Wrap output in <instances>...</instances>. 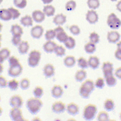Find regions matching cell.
<instances>
[{
    "instance_id": "cell-46",
    "label": "cell",
    "mask_w": 121,
    "mask_h": 121,
    "mask_svg": "<svg viewBox=\"0 0 121 121\" xmlns=\"http://www.w3.org/2000/svg\"><path fill=\"white\" fill-rule=\"evenodd\" d=\"M76 7V3L73 0L68 1L65 5V9L67 11H72Z\"/></svg>"
},
{
    "instance_id": "cell-50",
    "label": "cell",
    "mask_w": 121,
    "mask_h": 121,
    "mask_svg": "<svg viewBox=\"0 0 121 121\" xmlns=\"http://www.w3.org/2000/svg\"><path fill=\"white\" fill-rule=\"evenodd\" d=\"M8 86V81L6 78L0 76V88H5Z\"/></svg>"
},
{
    "instance_id": "cell-32",
    "label": "cell",
    "mask_w": 121,
    "mask_h": 121,
    "mask_svg": "<svg viewBox=\"0 0 121 121\" xmlns=\"http://www.w3.org/2000/svg\"><path fill=\"white\" fill-rule=\"evenodd\" d=\"M43 12L44 14L47 17L53 16L55 12V8L51 5H47L44 6L43 9Z\"/></svg>"
},
{
    "instance_id": "cell-11",
    "label": "cell",
    "mask_w": 121,
    "mask_h": 121,
    "mask_svg": "<svg viewBox=\"0 0 121 121\" xmlns=\"http://www.w3.org/2000/svg\"><path fill=\"white\" fill-rule=\"evenodd\" d=\"M52 110L55 113L60 114L65 111L66 110V106L62 102L57 101L52 104Z\"/></svg>"
},
{
    "instance_id": "cell-15",
    "label": "cell",
    "mask_w": 121,
    "mask_h": 121,
    "mask_svg": "<svg viewBox=\"0 0 121 121\" xmlns=\"http://www.w3.org/2000/svg\"><path fill=\"white\" fill-rule=\"evenodd\" d=\"M86 20L91 24L96 23L98 21V15L94 10H89L86 14Z\"/></svg>"
},
{
    "instance_id": "cell-5",
    "label": "cell",
    "mask_w": 121,
    "mask_h": 121,
    "mask_svg": "<svg viewBox=\"0 0 121 121\" xmlns=\"http://www.w3.org/2000/svg\"><path fill=\"white\" fill-rule=\"evenodd\" d=\"M41 58V53L40 51L34 50L31 51L28 55L27 59V64L32 68L37 66L40 62Z\"/></svg>"
},
{
    "instance_id": "cell-20",
    "label": "cell",
    "mask_w": 121,
    "mask_h": 121,
    "mask_svg": "<svg viewBox=\"0 0 121 121\" xmlns=\"http://www.w3.org/2000/svg\"><path fill=\"white\" fill-rule=\"evenodd\" d=\"M89 67L93 69L98 68L100 62V60L96 56H90L88 59Z\"/></svg>"
},
{
    "instance_id": "cell-33",
    "label": "cell",
    "mask_w": 121,
    "mask_h": 121,
    "mask_svg": "<svg viewBox=\"0 0 121 121\" xmlns=\"http://www.w3.org/2000/svg\"><path fill=\"white\" fill-rule=\"evenodd\" d=\"M56 56L62 57L65 55L66 54V49L64 47L61 45H57L55 47L54 52Z\"/></svg>"
},
{
    "instance_id": "cell-34",
    "label": "cell",
    "mask_w": 121,
    "mask_h": 121,
    "mask_svg": "<svg viewBox=\"0 0 121 121\" xmlns=\"http://www.w3.org/2000/svg\"><path fill=\"white\" fill-rule=\"evenodd\" d=\"M77 62L78 66L82 69H85L89 67L88 60L83 57H79L77 60Z\"/></svg>"
},
{
    "instance_id": "cell-19",
    "label": "cell",
    "mask_w": 121,
    "mask_h": 121,
    "mask_svg": "<svg viewBox=\"0 0 121 121\" xmlns=\"http://www.w3.org/2000/svg\"><path fill=\"white\" fill-rule=\"evenodd\" d=\"M63 94V89L60 85H54L52 88L51 95L52 96L58 99L62 96Z\"/></svg>"
},
{
    "instance_id": "cell-16",
    "label": "cell",
    "mask_w": 121,
    "mask_h": 121,
    "mask_svg": "<svg viewBox=\"0 0 121 121\" xmlns=\"http://www.w3.org/2000/svg\"><path fill=\"white\" fill-rule=\"evenodd\" d=\"M45 15L40 10H34L32 14V18L37 23H41L45 19Z\"/></svg>"
},
{
    "instance_id": "cell-42",
    "label": "cell",
    "mask_w": 121,
    "mask_h": 121,
    "mask_svg": "<svg viewBox=\"0 0 121 121\" xmlns=\"http://www.w3.org/2000/svg\"><path fill=\"white\" fill-rule=\"evenodd\" d=\"M21 36L22 35H12V37L11 39V43L14 46L17 47L18 46V45L22 41Z\"/></svg>"
},
{
    "instance_id": "cell-59",
    "label": "cell",
    "mask_w": 121,
    "mask_h": 121,
    "mask_svg": "<svg viewBox=\"0 0 121 121\" xmlns=\"http://www.w3.org/2000/svg\"><path fill=\"white\" fill-rule=\"evenodd\" d=\"M3 0H0V4H1V3L2 2Z\"/></svg>"
},
{
    "instance_id": "cell-47",
    "label": "cell",
    "mask_w": 121,
    "mask_h": 121,
    "mask_svg": "<svg viewBox=\"0 0 121 121\" xmlns=\"http://www.w3.org/2000/svg\"><path fill=\"white\" fill-rule=\"evenodd\" d=\"M69 30L70 32L74 35H78L80 33V29L78 26L73 25L69 26Z\"/></svg>"
},
{
    "instance_id": "cell-27",
    "label": "cell",
    "mask_w": 121,
    "mask_h": 121,
    "mask_svg": "<svg viewBox=\"0 0 121 121\" xmlns=\"http://www.w3.org/2000/svg\"><path fill=\"white\" fill-rule=\"evenodd\" d=\"M63 43L65 47L69 50H72L74 49L76 45L75 39L71 36H69Z\"/></svg>"
},
{
    "instance_id": "cell-36",
    "label": "cell",
    "mask_w": 121,
    "mask_h": 121,
    "mask_svg": "<svg viewBox=\"0 0 121 121\" xmlns=\"http://www.w3.org/2000/svg\"><path fill=\"white\" fill-rule=\"evenodd\" d=\"M97 120L99 121H107L109 120V115L107 111H102L99 112L97 115Z\"/></svg>"
},
{
    "instance_id": "cell-23",
    "label": "cell",
    "mask_w": 121,
    "mask_h": 121,
    "mask_svg": "<svg viewBox=\"0 0 121 121\" xmlns=\"http://www.w3.org/2000/svg\"><path fill=\"white\" fill-rule=\"evenodd\" d=\"M0 19L5 21H8L12 19V14L8 9H0Z\"/></svg>"
},
{
    "instance_id": "cell-48",
    "label": "cell",
    "mask_w": 121,
    "mask_h": 121,
    "mask_svg": "<svg viewBox=\"0 0 121 121\" xmlns=\"http://www.w3.org/2000/svg\"><path fill=\"white\" fill-rule=\"evenodd\" d=\"M95 87L99 89H102L105 86L104 79L102 78H98L95 82Z\"/></svg>"
},
{
    "instance_id": "cell-30",
    "label": "cell",
    "mask_w": 121,
    "mask_h": 121,
    "mask_svg": "<svg viewBox=\"0 0 121 121\" xmlns=\"http://www.w3.org/2000/svg\"><path fill=\"white\" fill-rule=\"evenodd\" d=\"M96 49L95 44L89 42L86 43L84 45V50L86 53L88 54H93L94 53Z\"/></svg>"
},
{
    "instance_id": "cell-21",
    "label": "cell",
    "mask_w": 121,
    "mask_h": 121,
    "mask_svg": "<svg viewBox=\"0 0 121 121\" xmlns=\"http://www.w3.org/2000/svg\"><path fill=\"white\" fill-rule=\"evenodd\" d=\"M29 48V44L27 41H22L17 46V50L20 54L24 55L28 52Z\"/></svg>"
},
{
    "instance_id": "cell-8",
    "label": "cell",
    "mask_w": 121,
    "mask_h": 121,
    "mask_svg": "<svg viewBox=\"0 0 121 121\" xmlns=\"http://www.w3.org/2000/svg\"><path fill=\"white\" fill-rule=\"evenodd\" d=\"M56 33V38L60 43H64L67 38L68 35L65 32L63 28L60 26H58V27L54 29Z\"/></svg>"
},
{
    "instance_id": "cell-31",
    "label": "cell",
    "mask_w": 121,
    "mask_h": 121,
    "mask_svg": "<svg viewBox=\"0 0 121 121\" xmlns=\"http://www.w3.org/2000/svg\"><path fill=\"white\" fill-rule=\"evenodd\" d=\"M10 32L12 35H22L24 33L23 28L18 24H14L11 26Z\"/></svg>"
},
{
    "instance_id": "cell-40",
    "label": "cell",
    "mask_w": 121,
    "mask_h": 121,
    "mask_svg": "<svg viewBox=\"0 0 121 121\" xmlns=\"http://www.w3.org/2000/svg\"><path fill=\"white\" fill-rule=\"evenodd\" d=\"M89 39L90 42L96 44L100 41V36L97 33L93 32L90 34L89 36Z\"/></svg>"
},
{
    "instance_id": "cell-52",
    "label": "cell",
    "mask_w": 121,
    "mask_h": 121,
    "mask_svg": "<svg viewBox=\"0 0 121 121\" xmlns=\"http://www.w3.org/2000/svg\"><path fill=\"white\" fill-rule=\"evenodd\" d=\"M116 8L118 10L121 12V0L119 1L116 4Z\"/></svg>"
},
{
    "instance_id": "cell-41",
    "label": "cell",
    "mask_w": 121,
    "mask_h": 121,
    "mask_svg": "<svg viewBox=\"0 0 121 121\" xmlns=\"http://www.w3.org/2000/svg\"><path fill=\"white\" fill-rule=\"evenodd\" d=\"M0 56L6 60L10 56V51L8 48H3L0 50Z\"/></svg>"
},
{
    "instance_id": "cell-61",
    "label": "cell",
    "mask_w": 121,
    "mask_h": 121,
    "mask_svg": "<svg viewBox=\"0 0 121 121\" xmlns=\"http://www.w3.org/2000/svg\"><path fill=\"white\" fill-rule=\"evenodd\" d=\"M0 101H1V97H0Z\"/></svg>"
},
{
    "instance_id": "cell-28",
    "label": "cell",
    "mask_w": 121,
    "mask_h": 121,
    "mask_svg": "<svg viewBox=\"0 0 121 121\" xmlns=\"http://www.w3.org/2000/svg\"><path fill=\"white\" fill-rule=\"evenodd\" d=\"M106 84L109 87L115 86L117 83V78L113 74L104 77Z\"/></svg>"
},
{
    "instance_id": "cell-53",
    "label": "cell",
    "mask_w": 121,
    "mask_h": 121,
    "mask_svg": "<svg viewBox=\"0 0 121 121\" xmlns=\"http://www.w3.org/2000/svg\"><path fill=\"white\" fill-rule=\"evenodd\" d=\"M42 1L43 3V4H49L51 3L53 1V0H42Z\"/></svg>"
},
{
    "instance_id": "cell-22",
    "label": "cell",
    "mask_w": 121,
    "mask_h": 121,
    "mask_svg": "<svg viewBox=\"0 0 121 121\" xmlns=\"http://www.w3.org/2000/svg\"><path fill=\"white\" fill-rule=\"evenodd\" d=\"M66 16L62 13L56 15L53 18V23L56 26H61L67 21Z\"/></svg>"
},
{
    "instance_id": "cell-39",
    "label": "cell",
    "mask_w": 121,
    "mask_h": 121,
    "mask_svg": "<svg viewBox=\"0 0 121 121\" xmlns=\"http://www.w3.org/2000/svg\"><path fill=\"white\" fill-rule=\"evenodd\" d=\"M44 36L47 41L52 40L56 38V33L54 29H49L46 31Z\"/></svg>"
},
{
    "instance_id": "cell-35",
    "label": "cell",
    "mask_w": 121,
    "mask_h": 121,
    "mask_svg": "<svg viewBox=\"0 0 121 121\" xmlns=\"http://www.w3.org/2000/svg\"><path fill=\"white\" fill-rule=\"evenodd\" d=\"M11 91L17 90L19 86V83L16 79H11L8 82L7 86Z\"/></svg>"
},
{
    "instance_id": "cell-57",
    "label": "cell",
    "mask_w": 121,
    "mask_h": 121,
    "mask_svg": "<svg viewBox=\"0 0 121 121\" xmlns=\"http://www.w3.org/2000/svg\"><path fill=\"white\" fill-rule=\"evenodd\" d=\"M2 26H3V25L0 22V32L2 30Z\"/></svg>"
},
{
    "instance_id": "cell-13",
    "label": "cell",
    "mask_w": 121,
    "mask_h": 121,
    "mask_svg": "<svg viewBox=\"0 0 121 121\" xmlns=\"http://www.w3.org/2000/svg\"><path fill=\"white\" fill-rule=\"evenodd\" d=\"M121 35L118 31L112 30L107 33V39L110 43H116L119 41Z\"/></svg>"
},
{
    "instance_id": "cell-44",
    "label": "cell",
    "mask_w": 121,
    "mask_h": 121,
    "mask_svg": "<svg viewBox=\"0 0 121 121\" xmlns=\"http://www.w3.org/2000/svg\"><path fill=\"white\" fill-rule=\"evenodd\" d=\"M14 5L19 9L25 8L27 4L26 0H13Z\"/></svg>"
},
{
    "instance_id": "cell-56",
    "label": "cell",
    "mask_w": 121,
    "mask_h": 121,
    "mask_svg": "<svg viewBox=\"0 0 121 121\" xmlns=\"http://www.w3.org/2000/svg\"><path fill=\"white\" fill-rule=\"evenodd\" d=\"M2 112H3V110H2V108L0 106V116L1 115L2 113Z\"/></svg>"
},
{
    "instance_id": "cell-49",
    "label": "cell",
    "mask_w": 121,
    "mask_h": 121,
    "mask_svg": "<svg viewBox=\"0 0 121 121\" xmlns=\"http://www.w3.org/2000/svg\"><path fill=\"white\" fill-rule=\"evenodd\" d=\"M9 11L11 12L12 15V19L15 20L16 19L18 18L20 16L21 14L19 10L17 9H16L13 7H10L8 8Z\"/></svg>"
},
{
    "instance_id": "cell-58",
    "label": "cell",
    "mask_w": 121,
    "mask_h": 121,
    "mask_svg": "<svg viewBox=\"0 0 121 121\" xmlns=\"http://www.w3.org/2000/svg\"><path fill=\"white\" fill-rule=\"evenodd\" d=\"M119 117H120V119L121 120V112H120V115H119Z\"/></svg>"
},
{
    "instance_id": "cell-3",
    "label": "cell",
    "mask_w": 121,
    "mask_h": 121,
    "mask_svg": "<svg viewBox=\"0 0 121 121\" xmlns=\"http://www.w3.org/2000/svg\"><path fill=\"white\" fill-rule=\"evenodd\" d=\"M43 106V102L36 97H32L28 99L26 102V107L28 112L32 115L36 114Z\"/></svg>"
},
{
    "instance_id": "cell-37",
    "label": "cell",
    "mask_w": 121,
    "mask_h": 121,
    "mask_svg": "<svg viewBox=\"0 0 121 121\" xmlns=\"http://www.w3.org/2000/svg\"><path fill=\"white\" fill-rule=\"evenodd\" d=\"M33 94L35 97L41 98L43 95V89L41 86H37L33 90Z\"/></svg>"
},
{
    "instance_id": "cell-51",
    "label": "cell",
    "mask_w": 121,
    "mask_h": 121,
    "mask_svg": "<svg viewBox=\"0 0 121 121\" xmlns=\"http://www.w3.org/2000/svg\"><path fill=\"white\" fill-rule=\"evenodd\" d=\"M114 75L119 79L121 80V67L117 68L114 71Z\"/></svg>"
},
{
    "instance_id": "cell-14",
    "label": "cell",
    "mask_w": 121,
    "mask_h": 121,
    "mask_svg": "<svg viewBox=\"0 0 121 121\" xmlns=\"http://www.w3.org/2000/svg\"><path fill=\"white\" fill-rule=\"evenodd\" d=\"M43 74L46 78H50L55 74V68L53 65L50 63L46 64L43 68Z\"/></svg>"
},
{
    "instance_id": "cell-12",
    "label": "cell",
    "mask_w": 121,
    "mask_h": 121,
    "mask_svg": "<svg viewBox=\"0 0 121 121\" xmlns=\"http://www.w3.org/2000/svg\"><path fill=\"white\" fill-rule=\"evenodd\" d=\"M102 69L104 78L113 74V65L110 61L104 62L102 66Z\"/></svg>"
},
{
    "instance_id": "cell-26",
    "label": "cell",
    "mask_w": 121,
    "mask_h": 121,
    "mask_svg": "<svg viewBox=\"0 0 121 121\" xmlns=\"http://www.w3.org/2000/svg\"><path fill=\"white\" fill-rule=\"evenodd\" d=\"M20 23L24 26H31L33 24V19L32 17L28 15L22 17L20 20Z\"/></svg>"
},
{
    "instance_id": "cell-4",
    "label": "cell",
    "mask_w": 121,
    "mask_h": 121,
    "mask_svg": "<svg viewBox=\"0 0 121 121\" xmlns=\"http://www.w3.org/2000/svg\"><path fill=\"white\" fill-rule=\"evenodd\" d=\"M97 113V108L95 105L89 104L86 105L83 111V117L86 121L93 120Z\"/></svg>"
},
{
    "instance_id": "cell-9",
    "label": "cell",
    "mask_w": 121,
    "mask_h": 121,
    "mask_svg": "<svg viewBox=\"0 0 121 121\" xmlns=\"http://www.w3.org/2000/svg\"><path fill=\"white\" fill-rule=\"evenodd\" d=\"M9 104L12 108H21L23 104V100L21 96L18 95H15L10 97Z\"/></svg>"
},
{
    "instance_id": "cell-43",
    "label": "cell",
    "mask_w": 121,
    "mask_h": 121,
    "mask_svg": "<svg viewBox=\"0 0 121 121\" xmlns=\"http://www.w3.org/2000/svg\"><path fill=\"white\" fill-rule=\"evenodd\" d=\"M87 4L90 9H96L100 6L99 0H87Z\"/></svg>"
},
{
    "instance_id": "cell-24",
    "label": "cell",
    "mask_w": 121,
    "mask_h": 121,
    "mask_svg": "<svg viewBox=\"0 0 121 121\" xmlns=\"http://www.w3.org/2000/svg\"><path fill=\"white\" fill-rule=\"evenodd\" d=\"M87 76V73L84 69H80L77 71L75 75V80L79 82L84 81Z\"/></svg>"
},
{
    "instance_id": "cell-18",
    "label": "cell",
    "mask_w": 121,
    "mask_h": 121,
    "mask_svg": "<svg viewBox=\"0 0 121 121\" xmlns=\"http://www.w3.org/2000/svg\"><path fill=\"white\" fill-rule=\"evenodd\" d=\"M57 43L52 40L47 41L43 46V48L45 52L47 53H52L54 52Z\"/></svg>"
},
{
    "instance_id": "cell-45",
    "label": "cell",
    "mask_w": 121,
    "mask_h": 121,
    "mask_svg": "<svg viewBox=\"0 0 121 121\" xmlns=\"http://www.w3.org/2000/svg\"><path fill=\"white\" fill-rule=\"evenodd\" d=\"M116 43L117 49L114 52V56L116 59L121 61V41Z\"/></svg>"
},
{
    "instance_id": "cell-55",
    "label": "cell",
    "mask_w": 121,
    "mask_h": 121,
    "mask_svg": "<svg viewBox=\"0 0 121 121\" xmlns=\"http://www.w3.org/2000/svg\"><path fill=\"white\" fill-rule=\"evenodd\" d=\"M1 40H2V35L0 33V48L1 47Z\"/></svg>"
},
{
    "instance_id": "cell-6",
    "label": "cell",
    "mask_w": 121,
    "mask_h": 121,
    "mask_svg": "<svg viewBox=\"0 0 121 121\" xmlns=\"http://www.w3.org/2000/svg\"><path fill=\"white\" fill-rule=\"evenodd\" d=\"M107 24L111 29H118L121 26V21L114 13H112L108 16Z\"/></svg>"
},
{
    "instance_id": "cell-2",
    "label": "cell",
    "mask_w": 121,
    "mask_h": 121,
    "mask_svg": "<svg viewBox=\"0 0 121 121\" xmlns=\"http://www.w3.org/2000/svg\"><path fill=\"white\" fill-rule=\"evenodd\" d=\"M95 86L94 81L90 79L85 80L82 83L79 89L80 95L84 99L89 97L91 93L95 90Z\"/></svg>"
},
{
    "instance_id": "cell-10",
    "label": "cell",
    "mask_w": 121,
    "mask_h": 121,
    "mask_svg": "<svg viewBox=\"0 0 121 121\" xmlns=\"http://www.w3.org/2000/svg\"><path fill=\"white\" fill-rule=\"evenodd\" d=\"M43 32L44 29L42 26L36 25L31 28L30 34L33 38L38 39L43 36Z\"/></svg>"
},
{
    "instance_id": "cell-1",
    "label": "cell",
    "mask_w": 121,
    "mask_h": 121,
    "mask_svg": "<svg viewBox=\"0 0 121 121\" xmlns=\"http://www.w3.org/2000/svg\"><path fill=\"white\" fill-rule=\"evenodd\" d=\"M8 60L9 65L8 70V75L12 78L19 77L22 72L23 67L18 59L14 56H11Z\"/></svg>"
},
{
    "instance_id": "cell-60",
    "label": "cell",
    "mask_w": 121,
    "mask_h": 121,
    "mask_svg": "<svg viewBox=\"0 0 121 121\" xmlns=\"http://www.w3.org/2000/svg\"><path fill=\"white\" fill-rule=\"evenodd\" d=\"M111 1H116L117 0H111Z\"/></svg>"
},
{
    "instance_id": "cell-25",
    "label": "cell",
    "mask_w": 121,
    "mask_h": 121,
    "mask_svg": "<svg viewBox=\"0 0 121 121\" xmlns=\"http://www.w3.org/2000/svg\"><path fill=\"white\" fill-rule=\"evenodd\" d=\"M63 63L66 67L72 68L76 63V58L72 55L67 56L63 60Z\"/></svg>"
},
{
    "instance_id": "cell-54",
    "label": "cell",
    "mask_w": 121,
    "mask_h": 121,
    "mask_svg": "<svg viewBox=\"0 0 121 121\" xmlns=\"http://www.w3.org/2000/svg\"><path fill=\"white\" fill-rule=\"evenodd\" d=\"M3 69H4V67L2 63H0V75L3 72Z\"/></svg>"
},
{
    "instance_id": "cell-7",
    "label": "cell",
    "mask_w": 121,
    "mask_h": 121,
    "mask_svg": "<svg viewBox=\"0 0 121 121\" xmlns=\"http://www.w3.org/2000/svg\"><path fill=\"white\" fill-rule=\"evenodd\" d=\"M22 113L20 108L13 107L9 111V115L10 119L13 121H23L25 120V119Z\"/></svg>"
},
{
    "instance_id": "cell-17",
    "label": "cell",
    "mask_w": 121,
    "mask_h": 121,
    "mask_svg": "<svg viewBox=\"0 0 121 121\" xmlns=\"http://www.w3.org/2000/svg\"><path fill=\"white\" fill-rule=\"evenodd\" d=\"M66 111L69 115L75 116L78 114L79 112V108L78 104L72 102L67 105Z\"/></svg>"
},
{
    "instance_id": "cell-38",
    "label": "cell",
    "mask_w": 121,
    "mask_h": 121,
    "mask_svg": "<svg viewBox=\"0 0 121 121\" xmlns=\"http://www.w3.org/2000/svg\"><path fill=\"white\" fill-rule=\"evenodd\" d=\"M30 86V82L28 78H23L19 82V87L22 90L27 89Z\"/></svg>"
},
{
    "instance_id": "cell-29",
    "label": "cell",
    "mask_w": 121,
    "mask_h": 121,
    "mask_svg": "<svg viewBox=\"0 0 121 121\" xmlns=\"http://www.w3.org/2000/svg\"><path fill=\"white\" fill-rule=\"evenodd\" d=\"M104 109L107 112H111L114 110L115 108V104L112 99L108 98L104 101Z\"/></svg>"
}]
</instances>
